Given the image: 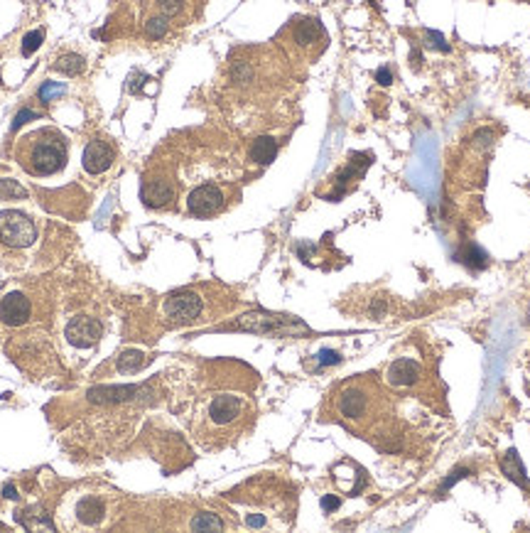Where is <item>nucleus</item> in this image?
I'll list each match as a JSON object with an SVG mask.
<instances>
[{
    "mask_svg": "<svg viewBox=\"0 0 530 533\" xmlns=\"http://www.w3.org/2000/svg\"><path fill=\"white\" fill-rule=\"evenodd\" d=\"M42 40H44V32L42 30H35V32H30V35H25V40H22V54H25V57L35 54L37 49H40Z\"/></svg>",
    "mask_w": 530,
    "mask_h": 533,
    "instance_id": "24",
    "label": "nucleus"
},
{
    "mask_svg": "<svg viewBox=\"0 0 530 533\" xmlns=\"http://www.w3.org/2000/svg\"><path fill=\"white\" fill-rule=\"evenodd\" d=\"M212 288L209 285H194V288H182L170 295L162 298L160 303V322H162L167 330H182V327H194L202 325L204 320H209V308L219 305L221 298L209 295ZM226 308V305H224Z\"/></svg>",
    "mask_w": 530,
    "mask_h": 533,
    "instance_id": "4",
    "label": "nucleus"
},
{
    "mask_svg": "<svg viewBox=\"0 0 530 533\" xmlns=\"http://www.w3.org/2000/svg\"><path fill=\"white\" fill-rule=\"evenodd\" d=\"M37 116H40V113H35V111H30V108L20 111V113L15 116V121H13V131H18L20 126H25L27 121H30V118H37Z\"/></svg>",
    "mask_w": 530,
    "mask_h": 533,
    "instance_id": "27",
    "label": "nucleus"
},
{
    "mask_svg": "<svg viewBox=\"0 0 530 533\" xmlns=\"http://www.w3.org/2000/svg\"><path fill=\"white\" fill-rule=\"evenodd\" d=\"M368 165H371V155H368V153L351 155L349 165H346V168L341 170L339 175L334 177L336 190L327 194V199H329V202H339V199L344 197V194L351 190V185H349V182H358V180H361V177H363V172H366Z\"/></svg>",
    "mask_w": 530,
    "mask_h": 533,
    "instance_id": "15",
    "label": "nucleus"
},
{
    "mask_svg": "<svg viewBox=\"0 0 530 533\" xmlns=\"http://www.w3.org/2000/svg\"><path fill=\"white\" fill-rule=\"evenodd\" d=\"M501 469H504V474L508 477V479H513L516 484L528 487V489H530V482H528V477H526V469H523L521 457H518L516 450H508V452L504 455V460H501Z\"/></svg>",
    "mask_w": 530,
    "mask_h": 533,
    "instance_id": "18",
    "label": "nucleus"
},
{
    "mask_svg": "<svg viewBox=\"0 0 530 533\" xmlns=\"http://www.w3.org/2000/svg\"><path fill=\"white\" fill-rule=\"evenodd\" d=\"M177 194H180V182L170 165H155L142 175L140 199L147 209H155V212L175 209Z\"/></svg>",
    "mask_w": 530,
    "mask_h": 533,
    "instance_id": "7",
    "label": "nucleus"
},
{
    "mask_svg": "<svg viewBox=\"0 0 530 533\" xmlns=\"http://www.w3.org/2000/svg\"><path fill=\"white\" fill-rule=\"evenodd\" d=\"M64 91H66L64 84H54V81H47V84L40 88V98H42L44 103H49V101H54L57 96H62Z\"/></svg>",
    "mask_w": 530,
    "mask_h": 533,
    "instance_id": "25",
    "label": "nucleus"
},
{
    "mask_svg": "<svg viewBox=\"0 0 530 533\" xmlns=\"http://www.w3.org/2000/svg\"><path fill=\"white\" fill-rule=\"evenodd\" d=\"M278 141L273 136H258L253 138V143L248 146V160L256 165H270L278 158Z\"/></svg>",
    "mask_w": 530,
    "mask_h": 533,
    "instance_id": "17",
    "label": "nucleus"
},
{
    "mask_svg": "<svg viewBox=\"0 0 530 533\" xmlns=\"http://www.w3.org/2000/svg\"><path fill=\"white\" fill-rule=\"evenodd\" d=\"M0 199H5V202H10V199H27V190L18 180L5 177V180H0Z\"/></svg>",
    "mask_w": 530,
    "mask_h": 533,
    "instance_id": "23",
    "label": "nucleus"
},
{
    "mask_svg": "<svg viewBox=\"0 0 530 533\" xmlns=\"http://www.w3.org/2000/svg\"><path fill=\"white\" fill-rule=\"evenodd\" d=\"M54 69L62 71L66 76H79V74H84V69H86V59L81 57V54L66 52L54 62Z\"/></svg>",
    "mask_w": 530,
    "mask_h": 533,
    "instance_id": "19",
    "label": "nucleus"
},
{
    "mask_svg": "<svg viewBox=\"0 0 530 533\" xmlns=\"http://www.w3.org/2000/svg\"><path fill=\"white\" fill-rule=\"evenodd\" d=\"M275 42L285 49L287 57H292L295 62L312 64L322 57V52L329 47V35L324 30V25L319 18L312 15H297L292 18L283 30L278 32Z\"/></svg>",
    "mask_w": 530,
    "mask_h": 533,
    "instance_id": "5",
    "label": "nucleus"
},
{
    "mask_svg": "<svg viewBox=\"0 0 530 533\" xmlns=\"http://www.w3.org/2000/svg\"><path fill=\"white\" fill-rule=\"evenodd\" d=\"M219 330H241V332H253L261 337H297V335H309L307 325L290 315H273L263 313V310H253V313L241 315L236 322L224 325Z\"/></svg>",
    "mask_w": 530,
    "mask_h": 533,
    "instance_id": "6",
    "label": "nucleus"
},
{
    "mask_svg": "<svg viewBox=\"0 0 530 533\" xmlns=\"http://www.w3.org/2000/svg\"><path fill=\"white\" fill-rule=\"evenodd\" d=\"M84 170L88 175H101L106 172L115 160V150L106 141H91L84 148Z\"/></svg>",
    "mask_w": 530,
    "mask_h": 533,
    "instance_id": "16",
    "label": "nucleus"
},
{
    "mask_svg": "<svg viewBox=\"0 0 530 533\" xmlns=\"http://www.w3.org/2000/svg\"><path fill=\"white\" fill-rule=\"evenodd\" d=\"M231 204V190L217 182H207V185L194 187L187 194V212L194 219H212L221 212H226Z\"/></svg>",
    "mask_w": 530,
    "mask_h": 533,
    "instance_id": "10",
    "label": "nucleus"
},
{
    "mask_svg": "<svg viewBox=\"0 0 530 533\" xmlns=\"http://www.w3.org/2000/svg\"><path fill=\"white\" fill-rule=\"evenodd\" d=\"M3 497H8V499H18V489H15L13 484H5V487H3Z\"/></svg>",
    "mask_w": 530,
    "mask_h": 533,
    "instance_id": "31",
    "label": "nucleus"
},
{
    "mask_svg": "<svg viewBox=\"0 0 530 533\" xmlns=\"http://www.w3.org/2000/svg\"><path fill=\"white\" fill-rule=\"evenodd\" d=\"M37 238L35 221L22 212H0V243L10 248H27Z\"/></svg>",
    "mask_w": 530,
    "mask_h": 533,
    "instance_id": "11",
    "label": "nucleus"
},
{
    "mask_svg": "<svg viewBox=\"0 0 530 533\" xmlns=\"http://www.w3.org/2000/svg\"><path fill=\"white\" fill-rule=\"evenodd\" d=\"M103 337V325L91 315H76L66 325V340L76 349H91L101 342Z\"/></svg>",
    "mask_w": 530,
    "mask_h": 533,
    "instance_id": "12",
    "label": "nucleus"
},
{
    "mask_svg": "<svg viewBox=\"0 0 530 533\" xmlns=\"http://www.w3.org/2000/svg\"><path fill=\"white\" fill-rule=\"evenodd\" d=\"M425 37H427V47H432V49H440V52H450V44L445 42V37L440 35V32H432V30H425Z\"/></svg>",
    "mask_w": 530,
    "mask_h": 533,
    "instance_id": "26",
    "label": "nucleus"
},
{
    "mask_svg": "<svg viewBox=\"0 0 530 533\" xmlns=\"http://www.w3.org/2000/svg\"><path fill=\"white\" fill-rule=\"evenodd\" d=\"M204 0H140V22L157 20L172 30L175 25H189L202 13Z\"/></svg>",
    "mask_w": 530,
    "mask_h": 533,
    "instance_id": "8",
    "label": "nucleus"
},
{
    "mask_svg": "<svg viewBox=\"0 0 530 533\" xmlns=\"http://www.w3.org/2000/svg\"><path fill=\"white\" fill-rule=\"evenodd\" d=\"M253 420H256V403L248 396L224 391L207 396L199 403L192 420V432L202 447L219 450L251 430Z\"/></svg>",
    "mask_w": 530,
    "mask_h": 533,
    "instance_id": "2",
    "label": "nucleus"
},
{
    "mask_svg": "<svg viewBox=\"0 0 530 533\" xmlns=\"http://www.w3.org/2000/svg\"><path fill=\"white\" fill-rule=\"evenodd\" d=\"M110 516V504L103 494L71 492L69 494V526L76 529H103Z\"/></svg>",
    "mask_w": 530,
    "mask_h": 533,
    "instance_id": "9",
    "label": "nucleus"
},
{
    "mask_svg": "<svg viewBox=\"0 0 530 533\" xmlns=\"http://www.w3.org/2000/svg\"><path fill=\"white\" fill-rule=\"evenodd\" d=\"M32 318V303L25 293L10 290L0 298V325L5 327H22Z\"/></svg>",
    "mask_w": 530,
    "mask_h": 533,
    "instance_id": "13",
    "label": "nucleus"
},
{
    "mask_svg": "<svg viewBox=\"0 0 530 533\" xmlns=\"http://www.w3.org/2000/svg\"><path fill=\"white\" fill-rule=\"evenodd\" d=\"M322 509H324V512H334V509H339V499H336V497H324L322 499Z\"/></svg>",
    "mask_w": 530,
    "mask_h": 533,
    "instance_id": "30",
    "label": "nucleus"
},
{
    "mask_svg": "<svg viewBox=\"0 0 530 533\" xmlns=\"http://www.w3.org/2000/svg\"><path fill=\"white\" fill-rule=\"evenodd\" d=\"M145 364H147V357L142 352H123L115 359V369H118L120 374H135V371H140Z\"/></svg>",
    "mask_w": 530,
    "mask_h": 533,
    "instance_id": "21",
    "label": "nucleus"
},
{
    "mask_svg": "<svg viewBox=\"0 0 530 533\" xmlns=\"http://www.w3.org/2000/svg\"><path fill=\"white\" fill-rule=\"evenodd\" d=\"M189 529L192 531H221L224 529V521H221L217 514L202 512V514H194V519L189 521Z\"/></svg>",
    "mask_w": 530,
    "mask_h": 533,
    "instance_id": "22",
    "label": "nucleus"
},
{
    "mask_svg": "<svg viewBox=\"0 0 530 533\" xmlns=\"http://www.w3.org/2000/svg\"><path fill=\"white\" fill-rule=\"evenodd\" d=\"M336 420L353 435L375 442V437H388L390 398L383 391L375 374H363L344 381L329 393L324 405V420Z\"/></svg>",
    "mask_w": 530,
    "mask_h": 533,
    "instance_id": "1",
    "label": "nucleus"
},
{
    "mask_svg": "<svg viewBox=\"0 0 530 533\" xmlns=\"http://www.w3.org/2000/svg\"><path fill=\"white\" fill-rule=\"evenodd\" d=\"M69 146L57 128H37L15 143V160L35 177H49L66 165Z\"/></svg>",
    "mask_w": 530,
    "mask_h": 533,
    "instance_id": "3",
    "label": "nucleus"
},
{
    "mask_svg": "<svg viewBox=\"0 0 530 533\" xmlns=\"http://www.w3.org/2000/svg\"><path fill=\"white\" fill-rule=\"evenodd\" d=\"M341 362V357L336 352H329V349H324L322 354H319V364L322 366H327V364H339Z\"/></svg>",
    "mask_w": 530,
    "mask_h": 533,
    "instance_id": "28",
    "label": "nucleus"
},
{
    "mask_svg": "<svg viewBox=\"0 0 530 533\" xmlns=\"http://www.w3.org/2000/svg\"><path fill=\"white\" fill-rule=\"evenodd\" d=\"M457 258H459L462 263H467L469 268H474V270H482V268H486V265H489V256H486V253L477 246V243H467V246H464L462 251L457 253Z\"/></svg>",
    "mask_w": 530,
    "mask_h": 533,
    "instance_id": "20",
    "label": "nucleus"
},
{
    "mask_svg": "<svg viewBox=\"0 0 530 533\" xmlns=\"http://www.w3.org/2000/svg\"><path fill=\"white\" fill-rule=\"evenodd\" d=\"M375 81H378V84H383V86H388L390 81H393V74H390V69H385V66H383V69L375 71Z\"/></svg>",
    "mask_w": 530,
    "mask_h": 533,
    "instance_id": "29",
    "label": "nucleus"
},
{
    "mask_svg": "<svg viewBox=\"0 0 530 533\" xmlns=\"http://www.w3.org/2000/svg\"><path fill=\"white\" fill-rule=\"evenodd\" d=\"M425 379H427V376H425V366L420 364L417 359H412V357L395 359V362L388 366V371H385V381H388L390 386H395V388L420 386Z\"/></svg>",
    "mask_w": 530,
    "mask_h": 533,
    "instance_id": "14",
    "label": "nucleus"
}]
</instances>
